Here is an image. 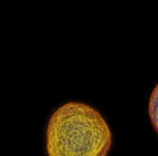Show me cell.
I'll list each match as a JSON object with an SVG mask.
<instances>
[{
    "label": "cell",
    "instance_id": "cell-2",
    "mask_svg": "<svg viewBox=\"0 0 158 156\" xmlns=\"http://www.w3.org/2000/svg\"><path fill=\"white\" fill-rule=\"evenodd\" d=\"M149 118L152 122L154 130L158 135V84L154 87L152 94H151V100H149Z\"/></svg>",
    "mask_w": 158,
    "mask_h": 156
},
{
    "label": "cell",
    "instance_id": "cell-1",
    "mask_svg": "<svg viewBox=\"0 0 158 156\" xmlns=\"http://www.w3.org/2000/svg\"><path fill=\"white\" fill-rule=\"evenodd\" d=\"M112 132L98 110L66 103L54 110L46 127L48 156H107Z\"/></svg>",
    "mask_w": 158,
    "mask_h": 156
}]
</instances>
